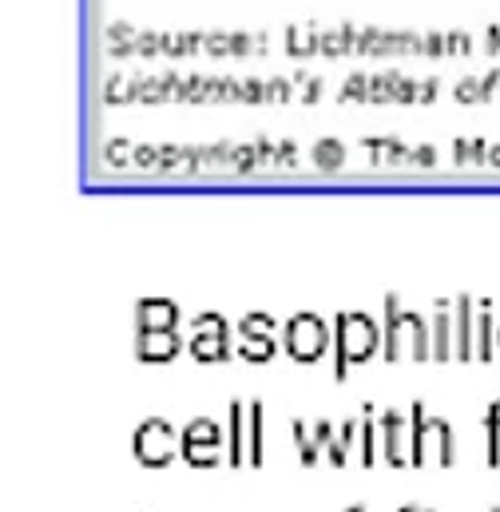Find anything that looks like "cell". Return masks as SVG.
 Returning a JSON list of instances; mask_svg holds the SVG:
<instances>
[{
	"label": "cell",
	"mask_w": 500,
	"mask_h": 512,
	"mask_svg": "<svg viewBox=\"0 0 500 512\" xmlns=\"http://www.w3.org/2000/svg\"><path fill=\"white\" fill-rule=\"evenodd\" d=\"M187 354L203 366H223L231 358H239V350L231 346V322L219 310H203L191 318V334H187Z\"/></svg>",
	"instance_id": "8992f818"
},
{
	"label": "cell",
	"mask_w": 500,
	"mask_h": 512,
	"mask_svg": "<svg viewBox=\"0 0 500 512\" xmlns=\"http://www.w3.org/2000/svg\"><path fill=\"white\" fill-rule=\"evenodd\" d=\"M429 334H433V362H453V302L449 298H437Z\"/></svg>",
	"instance_id": "2e32d148"
},
{
	"label": "cell",
	"mask_w": 500,
	"mask_h": 512,
	"mask_svg": "<svg viewBox=\"0 0 500 512\" xmlns=\"http://www.w3.org/2000/svg\"><path fill=\"white\" fill-rule=\"evenodd\" d=\"M282 350H286L290 362L314 366L326 354H334V326L322 314H314V310H298L282 326Z\"/></svg>",
	"instance_id": "277c9868"
},
{
	"label": "cell",
	"mask_w": 500,
	"mask_h": 512,
	"mask_svg": "<svg viewBox=\"0 0 500 512\" xmlns=\"http://www.w3.org/2000/svg\"><path fill=\"white\" fill-rule=\"evenodd\" d=\"M397 512H437V509H425V505H401Z\"/></svg>",
	"instance_id": "ffe728a7"
},
{
	"label": "cell",
	"mask_w": 500,
	"mask_h": 512,
	"mask_svg": "<svg viewBox=\"0 0 500 512\" xmlns=\"http://www.w3.org/2000/svg\"><path fill=\"white\" fill-rule=\"evenodd\" d=\"M179 306L171 298H139L135 302V330H179Z\"/></svg>",
	"instance_id": "4fadbf2b"
},
{
	"label": "cell",
	"mask_w": 500,
	"mask_h": 512,
	"mask_svg": "<svg viewBox=\"0 0 500 512\" xmlns=\"http://www.w3.org/2000/svg\"><path fill=\"white\" fill-rule=\"evenodd\" d=\"M346 512H370V509H366V505H350Z\"/></svg>",
	"instance_id": "44dd1931"
},
{
	"label": "cell",
	"mask_w": 500,
	"mask_h": 512,
	"mask_svg": "<svg viewBox=\"0 0 500 512\" xmlns=\"http://www.w3.org/2000/svg\"><path fill=\"white\" fill-rule=\"evenodd\" d=\"M247 465L250 469H262L266 465V405L258 397L247 401Z\"/></svg>",
	"instance_id": "e0dca14e"
},
{
	"label": "cell",
	"mask_w": 500,
	"mask_h": 512,
	"mask_svg": "<svg viewBox=\"0 0 500 512\" xmlns=\"http://www.w3.org/2000/svg\"><path fill=\"white\" fill-rule=\"evenodd\" d=\"M290 433H294V449H298V461L306 469H314L318 461H330L338 469V433H334V421H314L306 425L302 417L290 421Z\"/></svg>",
	"instance_id": "ba28073f"
},
{
	"label": "cell",
	"mask_w": 500,
	"mask_h": 512,
	"mask_svg": "<svg viewBox=\"0 0 500 512\" xmlns=\"http://www.w3.org/2000/svg\"><path fill=\"white\" fill-rule=\"evenodd\" d=\"M381 461V429H377V409L366 401L358 413V465L374 469Z\"/></svg>",
	"instance_id": "9a60e30c"
},
{
	"label": "cell",
	"mask_w": 500,
	"mask_h": 512,
	"mask_svg": "<svg viewBox=\"0 0 500 512\" xmlns=\"http://www.w3.org/2000/svg\"><path fill=\"white\" fill-rule=\"evenodd\" d=\"M377 429H381V461L389 469H405L409 465V413L385 409L377 413Z\"/></svg>",
	"instance_id": "30bf717a"
},
{
	"label": "cell",
	"mask_w": 500,
	"mask_h": 512,
	"mask_svg": "<svg viewBox=\"0 0 500 512\" xmlns=\"http://www.w3.org/2000/svg\"><path fill=\"white\" fill-rule=\"evenodd\" d=\"M187 350L179 330H135V358L143 366H167Z\"/></svg>",
	"instance_id": "8fae6325"
},
{
	"label": "cell",
	"mask_w": 500,
	"mask_h": 512,
	"mask_svg": "<svg viewBox=\"0 0 500 512\" xmlns=\"http://www.w3.org/2000/svg\"><path fill=\"white\" fill-rule=\"evenodd\" d=\"M453 362H477V298H453Z\"/></svg>",
	"instance_id": "7c38bea8"
},
{
	"label": "cell",
	"mask_w": 500,
	"mask_h": 512,
	"mask_svg": "<svg viewBox=\"0 0 500 512\" xmlns=\"http://www.w3.org/2000/svg\"><path fill=\"white\" fill-rule=\"evenodd\" d=\"M278 350H282V338H278L270 314L254 310V314H247V318L239 322V358H243V362L266 366V362H274Z\"/></svg>",
	"instance_id": "9c48e42d"
},
{
	"label": "cell",
	"mask_w": 500,
	"mask_h": 512,
	"mask_svg": "<svg viewBox=\"0 0 500 512\" xmlns=\"http://www.w3.org/2000/svg\"><path fill=\"white\" fill-rule=\"evenodd\" d=\"M457 437L445 417H433L425 401L409 405V469H453L457 465Z\"/></svg>",
	"instance_id": "3957f363"
},
{
	"label": "cell",
	"mask_w": 500,
	"mask_h": 512,
	"mask_svg": "<svg viewBox=\"0 0 500 512\" xmlns=\"http://www.w3.org/2000/svg\"><path fill=\"white\" fill-rule=\"evenodd\" d=\"M381 358L385 362H433V334L429 318L417 310L401 306V298L389 290L385 294V314H381Z\"/></svg>",
	"instance_id": "6da1fadb"
},
{
	"label": "cell",
	"mask_w": 500,
	"mask_h": 512,
	"mask_svg": "<svg viewBox=\"0 0 500 512\" xmlns=\"http://www.w3.org/2000/svg\"><path fill=\"white\" fill-rule=\"evenodd\" d=\"M489 512H500V505H493V509H489Z\"/></svg>",
	"instance_id": "603a6c76"
},
{
	"label": "cell",
	"mask_w": 500,
	"mask_h": 512,
	"mask_svg": "<svg viewBox=\"0 0 500 512\" xmlns=\"http://www.w3.org/2000/svg\"><path fill=\"white\" fill-rule=\"evenodd\" d=\"M179 457L191 469H215L227 461V425L215 417H191L179 429Z\"/></svg>",
	"instance_id": "5b68a950"
},
{
	"label": "cell",
	"mask_w": 500,
	"mask_h": 512,
	"mask_svg": "<svg viewBox=\"0 0 500 512\" xmlns=\"http://www.w3.org/2000/svg\"><path fill=\"white\" fill-rule=\"evenodd\" d=\"M481 429H485V465H489V469H500V397L489 401Z\"/></svg>",
	"instance_id": "d6986e66"
},
{
	"label": "cell",
	"mask_w": 500,
	"mask_h": 512,
	"mask_svg": "<svg viewBox=\"0 0 500 512\" xmlns=\"http://www.w3.org/2000/svg\"><path fill=\"white\" fill-rule=\"evenodd\" d=\"M374 358H381V322L366 310H342L334 318V382H346Z\"/></svg>",
	"instance_id": "7a4b0ae2"
},
{
	"label": "cell",
	"mask_w": 500,
	"mask_h": 512,
	"mask_svg": "<svg viewBox=\"0 0 500 512\" xmlns=\"http://www.w3.org/2000/svg\"><path fill=\"white\" fill-rule=\"evenodd\" d=\"M497 354H500V322H497Z\"/></svg>",
	"instance_id": "7402d4cb"
},
{
	"label": "cell",
	"mask_w": 500,
	"mask_h": 512,
	"mask_svg": "<svg viewBox=\"0 0 500 512\" xmlns=\"http://www.w3.org/2000/svg\"><path fill=\"white\" fill-rule=\"evenodd\" d=\"M247 401H231L227 405V465L231 469H243L247 465Z\"/></svg>",
	"instance_id": "5bb4252c"
},
{
	"label": "cell",
	"mask_w": 500,
	"mask_h": 512,
	"mask_svg": "<svg viewBox=\"0 0 500 512\" xmlns=\"http://www.w3.org/2000/svg\"><path fill=\"white\" fill-rule=\"evenodd\" d=\"M131 457L143 469H167L179 457V433L167 417H147L131 433Z\"/></svg>",
	"instance_id": "52a82bcc"
},
{
	"label": "cell",
	"mask_w": 500,
	"mask_h": 512,
	"mask_svg": "<svg viewBox=\"0 0 500 512\" xmlns=\"http://www.w3.org/2000/svg\"><path fill=\"white\" fill-rule=\"evenodd\" d=\"M497 358V318L493 306L481 298L477 302V362H493Z\"/></svg>",
	"instance_id": "ac0fdd59"
}]
</instances>
